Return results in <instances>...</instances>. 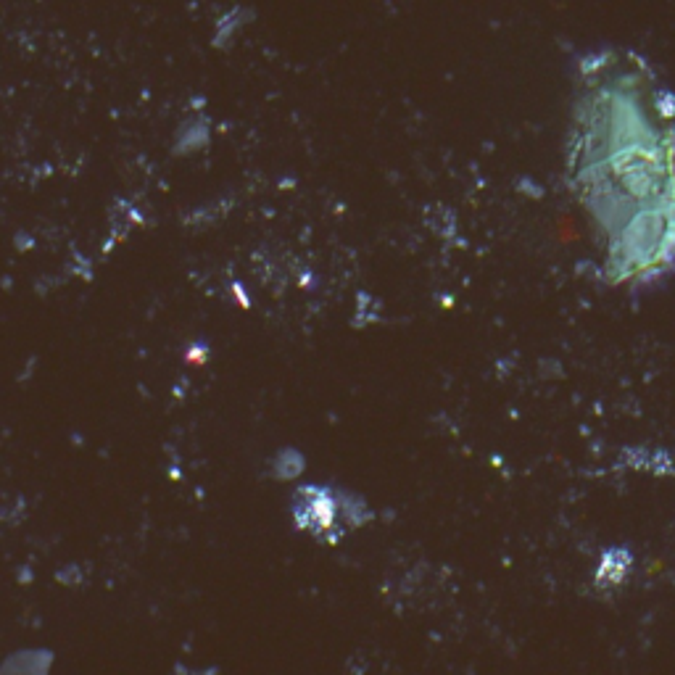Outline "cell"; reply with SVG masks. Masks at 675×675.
<instances>
[{
  "instance_id": "cell-1",
  "label": "cell",
  "mask_w": 675,
  "mask_h": 675,
  "mask_svg": "<svg viewBox=\"0 0 675 675\" xmlns=\"http://www.w3.org/2000/svg\"><path fill=\"white\" fill-rule=\"evenodd\" d=\"M565 180L602 277L646 288L675 269V101L639 53L602 48L575 66Z\"/></svg>"
}]
</instances>
